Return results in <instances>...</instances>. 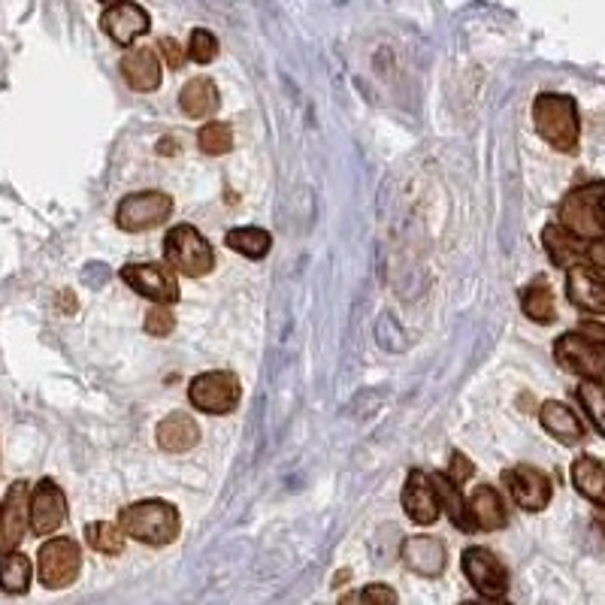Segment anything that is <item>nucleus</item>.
<instances>
[{"mask_svg":"<svg viewBox=\"0 0 605 605\" xmlns=\"http://www.w3.org/2000/svg\"><path fill=\"white\" fill-rule=\"evenodd\" d=\"M119 527L124 536L152 545V548H164L179 539L182 518H179V509L167 499H143V503L121 509Z\"/></svg>","mask_w":605,"mask_h":605,"instance_id":"nucleus-1","label":"nucleus"},{"mask_svg":"<svg viewBox=\"0 0 605 605\" xmlns=\"http://www.w3.org/2000/svg\"><path fill=\"white\" fill-rule=\"evenodd\" d=\"M557 225L576 240H603L605 237V182H588L572 189L557 209Z\"/></svg>","mask_w":605,"mask_h":605,"instance_id":"nucleus-2","label":"nucleus"},{"mask_svg":"<svg viewBox=\"0 0 605 605\" xmlns=\"http://www.w3.org/2000/svg\"><path fill=\"white\" fill-rule=\"evenodd\" d=\"M533 121L539 136L564 155H572L579 148L581 121L576 100L566 95H539L533 104Z\"/></svg>","mask_w":605,"mask_h":605,"instance_id":"nucleus-3","label":"nucleus"},{"mask_svg":"<svg viewBox=\"0 0 605 605\" xmlns=\"http://www.w3.org/2000/svg\"><path fill=\"white\" fill-rule=\"evenodd\" d=\"M164 257H167V267H173L176 273H182L189 279H201L216 267L213 245L203 240V233L194 225H176V228L167 230Z\"/></svg>","mask_w":605,"mask_h":605,"instance_id":"nucleus-4","label":"nucleus"},{"mask_svg":"<svg viewBox=\"0 0 605 605\" xmlns=\"http://www.w3.org/2000/svg\"><path fill=\"white\" fill-rule=\"evenodd\" d=\"M82 569V552L80 545L68 536H55L43 542L40 554H37V576H40L43 588L49 591H61L70 588L80 579Z\"/></svg>","mask_w":605,"mask_h":605,"instance_id":"nucleus-5","label":"nucleus"},{"mask_svg":"<svg viewBox=\"0 0 605 605\" xmlns=\"http://www.w3.org/2000/svg\"><path fill=\"white\" fill-rule=\"evenodd\" d=\"M189 400L206 415H230L240 403V378L228 370L201 373L189 385Z\"/></svg>","mask_w":605,"mask_h":605,"instance_id":"nucleus-6","label":"nucleus"},{"mask_svg":"<svg viewBox=\"0 0 605 605\" xmlns=\"http://www.w3.org/2000/svg\"><path fill=\"white\" fill-rule=\"evenodd\" d=\"M173 213V201L164 191H140V194H128L116 209V225L128 233H143L164 225Z\"/></svg>","mask_w":605,"mask_h":605,"instance_id":"nucleus-7","label":"nucleus"},{"mask_svg":"<svg viewBox=\"0 0 605 605\" xmlns=\"http://www.w3.org/2000/svg\"><path fill=\"white\" fill-rule=\"evenodd\" d=\"M463 576L470 579L475 591L482 593L484 600L499 603L506 591H509V569L499 564V557L487 548H467L460 557Z\"/></svg>","mask_w":605,"mask_h":605,"instance_id":"nucleus-8","label":"nucleus"},{"mask_svg":"<svg viewBox=\"0 0 605 605\" xmlns=\"http://www.w3.org/2000/svg\"><path fill=\"white\" fill-rule=\"evenodd\" d=\"M554 358L564 366L566 373L581 376L584 382H603L605 378V354L600 349H593L588 339L581 334H564L554 346Z\"/></svg>","mask_w":605,"mask_h":605,"instance_id":"nucleus-9","label":"nucleus"},{"mask_svg":"<svg viewBox=\"0 0 605 605\" xmlns=\"http://www.w3.org/2000/svg\"><path fill=\"white\" fill-rule=\"evenodd\" d=\"M31 487L27 482H15L0 503V554L19 552L27 527H31Z\"/></svg>","mask_w":605,"mask_h":605,"instance_id":"nucleus-10","label":"nucleus"},{"mask_svg":"<svg viewBox=\"0 0 605 605\" xmlns=\"http://www.w3.org/2000/svg\"><path fill=\"white\" fill-rule=\"evenodd\" d=\"M124 285H131L136 294L155 300L158 306H170L179 300V282H176L173 269L161 264H128L121 269Z\"/></svg>","mask_w":605,"mask_h":605,"instance_id":"nucleus-11","label":"nucleus"},{"mask_svg":"<svg viewBox=\"0 0 605 605\" xmlns=\"http://www.w3.org/2000/svg\"><path fill=\"white\" fill-rule=\"evenodd\" d=\"M506 484H509L511 499L521 506L524 511H542L548 509L552 503V479L548 472H542L539 467H530V463H521V467H511L506 470Z\"/></svg>","mask_w":605,"mask_h":605,"instance_id":"nucleus-12","label":"nucleus"},{"mask_svg":"<svg viewBox=\"0 0 605 605\" xmlns=\"http://www.w3.org/2000/svg\"><path fill=\"white\" fill-rule=\"evenodd\" d=\"M27 511H31V530L37 536H52L55 530L68 521V497L52 479H43L31 491V509Z\"/></svg>","mask_w":605,"mask_h":605,"instance_id":"nucleus-13","label":"nucleus"},{"mask_svg":"<svg viewBox=\"0 0 605 605\" xmlns=\"http://www.w3.org/2000/svg\"><path fill=\"white\" fill-rule=\"evenodd\" d=\"M566 294L569 303L591 315H605V273L593 267H576L566 273Z\"/></svg>","mask_w":605,"mask_h":605,"instance_id":"nucleus-14","label":"nucleus"},{"mask_svg":"<svg viewBox=\"0 0 605 605\" xmlns=\"http://www.w3.org/2000/svg\"><path fill=\"white\" fill-rule=\"evenodd\" d=\"M403 509L406 515L421 527H431L439 521V499H436V487H433V479L427 472L412 470L409 479H406L403 487Z\"/></svg>","mask_w":605,"mask_h":605,"instance_id":"nucleus-15","label":"nucleus"},{"mask_svg":"<svg viewBox=\"0 0 605 605\" xmlns=\"http://www.w3.org/2000/svg\"><path fill=\"white\" fill-rule=\"evenodd\" d=\"M100 27L107 31L119 46H134L136 37L148 34V13L140 3H112L100 15Z\"/></svg>","mask_w":605,"mask_h":605,"instance_id":"nucleus-16","label":"nucleus"},{"mask_svg":"<svg viewBox=\"0 0 605 605\" xmlns=\"http://www.w3.org/2000/svg\"><path fill=\"white\" fill-rule=\"evenodd\" d=\"M400 554H403V564L424 579H439L448 564L445 545L436 536H409Z\"/></svg>","mask_w":605,"mask_h":605,"instance_id":"nucleus-17","label":"nucleus"},{"mask_svg":"<svg viewBox=\"0 0 605 605\" xmlns=\"http://www.w3.org/2000/svg\"><path fill=\"white\" fill-rule=\"evenodd\" d=\"M121 76L134 92H158L161 88V58L155 49H131L121 58Z\"/></svg>","mask_w":605,"mask_h":605,"instance_id":"nucleus-18","label":"nucleus"},{"mask_svg":"<svg viewBox=\"0 0 605 605\" xmlns=\"http://www.w3.org/2000/svg\"><path fill=\"white\" fill-rule=\"evenodd\" d=\"M467 511H470V521L475 530L494 533V530H503V527L509 524L506 503L499 497L497 487H491V484H479V487L472 491V497L467 499Z\"/></svg>","mask_w":605,"mask_h":605,"instance_id":"nucleus-19","label":"nucleus"},{"mask_svg":"<svg viewBox=\"0 0 605 605\" xmlns=\"http://www.w3.org/2000/svg\"><path fill=\"white\" fill-rule=\"evenodd\" d=\"M539 421H542V427L552 433L557 443L579 445L581 439H584V424H581V418L566 403H557V400L542 403Z\"/></svg>","mask_w":605,"mask_h":605,"instance_id":"nucleus-20","label":"nucleus"},{"mask_svg":"<svg viewBox=\"0 0 605 605\" xmlns=\"http://www.w3.org/2000/svg\"><path fill=\"white\" fill-rule=\"evenodd\" d=\"M197 443H201V427L185 412H173V415H167L158 424V445H161L164 451H170V455L191 451Z\"/></svg>","mask_w":605,"mask_h":605,"instance_id":"nucleus-21","label":"nucleus"},{"mask_svg":"<svg viewBox=\"0 0 605 605\" xmlns=\"http://www.w3.org/2000/svg\"><path fill=\"white\" fill-rule=\"evenodd\" d=\"M218 85L206 76H197V80L185 82L182 95H179V107L189 119H213L218 112Z\"/></svg>","mask_w":605,"mask_h":605,"instance_id":"nucleus-22","label":"nucleus"},{"mask_svg":"<svg viewBox=\"0 0 605 605\" xmlns=\"http://www.w3.org/2000/svg\"><path fill=\"white\" fill-rule=\"evenodd\" d=\"M542 242H545V252H548V257H552L557 267L572 269L576 264H581V257L588 255V245L576 240L560 225H548V228L542 230Z\"/></svg>","mask_w":605,"mask_h":605,"instance_id":"nucleus-23","label":"nucleus"},{"mask_svg":"<svg viewBox=\"0 0 605 605\" xmlns=\"http://www.w3.org/2000/svg\"><path fill=\"white\" fill-rule=\"evenodd\" d=\"M433 479V487H436V499H439V509L448 515V521L463 530V533H475V527L470 521V511H467V499L460 497V487L448 475L443 472H436L431 475Z\"/></svg>","mask_w":605,"mask_h":605,"instance_id":"nucleus-24","label":"nucleus"},{"mask_svg":"<svg viewBox=\"0 0 605 605\" xmlns=\"http://www.w3.org/2000/svg\"><path fill=\"white\" fill-rule=\"evenodd\" d=\"M572 484L581 497H588L605 509V467L591 455H584L572 463Z\"/></svg>","mask_w":605,"mask_h":605,"instance_id":"nucleus-25","label":"nucleus"},{"mask_svg":"<svg viewBox=\"0 0 605 605\" xmlns=\"http://www.w3.org/2000/svg\"><path fill=\"white\" fill-rule=\"evenodd\" d=\"M31 576H34V566L22 552L3 554L0 557V591L10 593V596H22L31 588Z\"/></svg>","mask_w":605,"mask_h":605,"instance_id":"nucleus-26","label":"nucleus"},{"mask_svg":"<svg viewBox=\"0 0 605 605\" xmlns=\"http://www.w3.org/2000/svg\"><path fill=\"white\" fill-rule=\"evenodd\" d=\"M225 245L233 249V252H240V255L252 257V261H261V257L269 255L273 237L264 228H237L225 237Z\"/></svg>","mask_w":605,"mask_h":605,"instance_id":"nucleus-27","label":"nucleus"},{"mask_svg":"<svg viewBox=\"0 0 605 605\" xmlns=\"http://www.w3.org/2000/svg\"><path fill=\"white\" fill-rule=\"evenodd\" d=\"M85 542L95 552L107 554V557H116V554L124 552V533L112 521H92V524L85 527Z\"/></svg>","mask_w":605,"mask_h":605,"instance_id":"nucleus-28","label":"nucleus"},{"mask_svg":"<svg viewBox=\"0 0 605 605\" xmlns=\"http://www.w3.org/2000/svg\"><path fill=\"white\" fill-rule=\"evenodd\" d=\"M197 146L206 155H228L230 148H233V131H230L228 121H209V124H203L201 134H197Z\"/></svg>","mask_w":605,"mask_h":605,"instance_id":"nucleus-29","label":"nucleus"},{"mask_svg":"<svg viewBox=\"0 0 605 605\" xmlns=\"http://www.w3.org/2000/svg\"><path fill=\"white\" fill-rule=\"evenodd\" d=\"M521 303H524V312L539 324H552L554 322V294L545 288V285H533L521 294Z\"/></svg>","mask_w":605,"mask_h":605,"instance_id":"nucleus-30","label":"nucleus"},{"mask_svg":"<svg viewBox=\"0 0 605 605\" xmlns=\"http://www.w3.org/2000/svg\"><path fill=\"white\" fill-rule=\"evenodd\" d=\"M579 403L593 421V427L605 436V385L603 382H584L579 388Z\"/></svg>","mask_w":605,"mask_h":605,"instance_id":"nucleus-31","label":"nucleus"},{"mask_svg":"<svg viewBox=\"0 0 605 605\" xmlns=\"http://www.w3.org/2000/svg\"><path fill=\"white\" fill-rule=\"evenodd\" d=\"M189 58L197 64H209L218 58V37L209 34L206 27H194L189 40Z\"/></svg>","mask_w":605,"mask_h":605,"instance_id":"nucleus-32","label":"nucleus"},{"mask_svg":"<svg viewBox=\"0 0 605 605\" xmlns=\"http://www.w3.org/2000/svg\"><path fill=\"white\" fill-rule=\"evenodd\" d=\"M176 327V315L167 306H155V310H148L146 315V334L152 337H170Z\"/></svg>","mask_w":605,"mask_h":605,"instance_id":"nucleus-33","label":"nucleus"},{"mask_svg":"<svg viewBox=\"0 0 605 605\" xmlns=\"http://www.w3.org/2000/svg\"><path fill=\"white\" fill-rule=\"evenodd\" d=\"M363 605H397V593L388 584H370L361 591Z\"/></svg>","mask_w":605,"mask_h":605,"instance_id":"nucleus-34","label":"nucleus"},{"mask_svg":"<svg viewBox=\"0 0 605 605\" xmlns=\"http://www.w3.org/2000/svg\"><path fill=\"white\" fill-rule=\"evenodd\" d=\"M158 49H161V55L167 58V68L170 70H179L182 64H185V58H189V52H185V49H182V46L173 40V37H164Z\"/></svg>","mask_w":605,"mask_h":605,"instance_id":"nucleus-35","label":"nucleus"},{"mask_svg":"<svg viewBox=\"0 0 605 605\" xmlns=\"http://www.w3.org/2000/svg\"><path fill=\"white\" fill-rule=\"evenodd\" d=\"M576 334H581V337L591 342L593 349H600L605 354V324L603 322H581Z\"/></svg>","mask_w":605,"mask_h":605,"instance_id":"nucleus-36","label":"nucleus"},{"mask_svg":"<svg viewBox=\"0 0 605 605\" xmlns=\"http://www.w3.org/2000/svg\"><path fill=\"white\" fill-rule=\"evenodd\" d=\"M472 472H475V467H472L470 460H467V455L451 451V475H448V479H451L455 484H460V482H467Z\"/></svg>","mask_w":605,"mask_h":605,"instance_id":"nucleus-37","label":"nucleus"},{"mask_svg":"<svg viewBox=\"0 0 605 605\" xmlns=\"http://www.w3.org/2000/svg\"><path fill=\"white\" fill-rule=\"evenodd\" d=\"M584 257H588L596 269H605V237L603 240H593L591 245H588V255Z\"/></svg>","mask_w":605,"mask_h":605,"instance_id":"nucleus-38","label":"nucleus"},{"mask_svg":"<svg viewBox=\"0 0 605 605\" xmlns=\"http://www.w3.org/2000/svg\"><path fill=\"white\" fill-rule=\"evenodd\" d=\"M339 605H363L361 593H346V596L339 600Z\"/></svg>","mask_w":605,"mask_h":605,"instance_id":"nucleus-39","label":"nucleus"},{"mask_svg":"<svg viewBox=\"0 0 605 605\" xmlns=\"http://www.w3.org/2000/svg\"><path fill=\"white\" fill-rule=\"evenodd\" d=\"M596 524L603 527V533H605V509H600V511H596Z\"/></svg>","mask_w":605,"mask_h":605,"instance_id":"nucleus-40","label":"nucleus"},{"mask_svg":"<svg viewBox=\"0 0 605 605\" xmlns=\"http://www.w3.org/2000/svg\"><path fill=\"white\" fill-rule=\"evenodd\" d=\"M491 605H509V603H491Z\"/></svg>","mask_w":605,"mask_h":605,"instance_id":"nucleus-41","label":"nucleus"},{"mask_svg":"<svg viewBox=\"0 0 605 605\" xmlns=\"http://www.w3.org/2000/svg\"><path fill=\"white\" fill-rule=\"evenodd\" d=\"M460 605H475V603H460Z\"/></svg>","mask_w":605,"mask_h":605,"instance_id":"nucleus-42","label":"nucleus"}]
</instances>
